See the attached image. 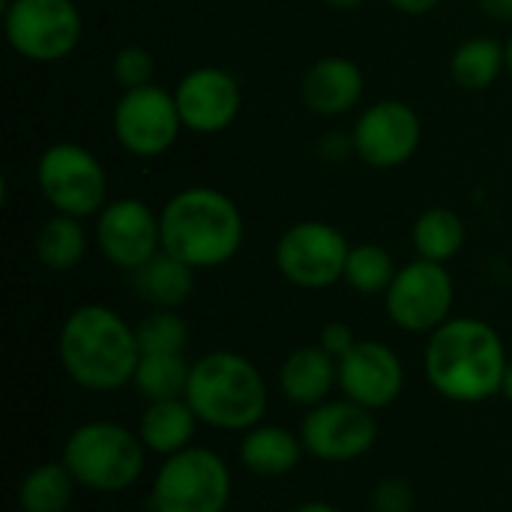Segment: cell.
I'll return each mask as SVG.
<instances>
[{
    "label": "cell",
    "instance_id": "9",
    "mask_svg": "<svg viewBox=\"0 0 512 512\" xmlns=\"http://www.w3.org/2000/svg\"><path fill=\"white\" fill-rule=\"evenodd\" d=\"M351 243L348 237L321 219H306L282 231L273 249L276 270L297 288L324 291L345 279Z\"/></svg>",
    "mask_w": 512,
    "mask_h": 512
},
{
    "label": "cell",
    "instance_id": "29",
    "mask_svg": "<svg viewBox=\"0 0 512 512\" xmlns=\"http://www.w3.org/2000/svg\"><path fill=\"white\" fill-rule=\"evenodd\" d=\"M153 72H156V60L147 48L141 45H123L114 57H111V78L123 87V90H135L144 84H153Z\"/></svg>",
    "mask_w": 512,
    "mask_h": 512
},
{
    "label": "cell",
    "instance_id": "10",
    "mask_svg": "<svg viewBox=\"0 0 512 512\" xmlns=\"http://www.w3.org/2000/svg\"><path fill=\"white\" fill-rule=\"evenodd\" d=\"M456 282L447 264L414 258L399 267L396 279L384 294L387 318L405 333H435L453 318Z\"/></svg>",
    "mask_w": 512,
    "mask_h": 512
},
{
    "label": "cell",
    "instance_id": "23",
    "mask_svg": "<svg viewBox=\"0 0 512 512\" xmlns=\"http://www.w3.org/2000/svg\"><path fill=\"white\" fill-rule=\"evenodd\" d=\"M507 69V45L495 36H471L456 45L450 57V75L465 90L492 87Z\"/></svg>",
    "mask_w": 512,
    "mask_h": 512
},
{
    "label": "cell",
    "instance_id": "28",
    "mask_svg": "<svg viewBox=\"0 0 512 512\" xmlns=\"http://www.w3.org/2000/svg\"><path fill=\"white\" fill-rule=\"evenodd\" d=\"M141 354H186L189 324L177 309H153L135 324Z\"/></svg>",
    "mask_w": 512,
    "mask_h": 512
},
{
    "label": "cell",
    "instance_id": "12",
    "mask_svg": "<svg viewBox=\"0 0 512 512\" xmlns=\"http://www.w3.org/2000/svg\"><path fill=\"white\" fill-rule=\"evenodd\" d=\"M300 441L309 456L321 462H357L366 456L378 441V420L375 411L351 402V399H327L309 408Z\"/></svg>",
    "mask_w": 512,
    "mask_h": 512
},
{
    "label": "cell",
    "instance_id": "11",
    "mask_svg": "<svg viewBox=\"0 0 512 512\" xmlns=\"http://www.w3.org/2000/svg\"><path fill=\"white\" fill-rule=\"evenodd\" d=\"M111 129L117 144L129 156L135 159L165 156L183 132L174 90H165L159 84L123 90L111 114Z\"/></svg>",
    "mask_w": 512,
    "mask_h": 512
},
{
    "label": "cell",
    "instance_id": "38",
    "mask_svg": "<svg viewBox=\"0 0 512 512\" xmlns=\"http://www.w3.org/2000/svg\"><path fill=\"white\" fill-rule=\"evenodd\" d=\"M507 72L512 75V36L507 39Z\"/></svg>",
    "mask_w": 512,
    "mask_h": 512
},
{
    "label": "cell",
    "instance_id": "15",
    "mask_svg": "<svg viewBox=\"0 0 512 512\" xmlns=\"http://www.w3.org/2000/svg\"><path fill=\"white\" fill-rule=\"evenodd\" d=\"M174 102L183 120V129L195 135H219L240 117L243 90L240 81L222 66H198L189 69L177 87Z\"/></svg>",
    "mask_w": 512,
    "mask_h": 512
},
{
    "label": "cell",
    "instance_id": "4",
    "mask_svg": "<svg viewBox=\"0 0 512 512\" xmlns=\"http://www.w3.org/2000/svg\"><path fill=\"white\" fill-rule=\"evenodd\" d=\"M186 402L210 429L249 432L264 423L270 393L252 360L237 351H210L192 363Z\"/></svg>",
    "mask_w": 512,
    "mask_h": 512
},
{
    "label": "cell",
    "instance_id": "27",
    "mask_svg": "<svg viewBox=\"0 0 512 512\" xmlns=\"http://www.w3.org/2000/svg\"><path fill=\"white\" fill-rule=\"evenodd\" d=\"M396 273H399V267H396L393 255L384 246L360 243V246H351V252H348L342 282H348V288L357 291V294L375 297V294H387Z\"/></svg>",
    "mask_w": 512,
    "mask_h": 512
},
{
    "label": "cell",
    "instance_id": "14",
    "mask_svg": "<svg viewBox=\"0 0 512 512\" xmlns=\"http://www.w3.org/2000/svg\"><path fill=\"white\" fill-rule=\"evenodd\" d=\"M96 246L111 267L135 273L162 252L159 213L141 198L108 201L96 216Z\"/></svg>",
    "mask_w": 512,
    "mask_h": 512
},
{
    "label": "cell",
    "instance_id": "35",
    "mask_svg": "<svg viewBox=\"0 0 512 512\" xmlns=\"http://www.w3.org/2000/svg\"><path fill=\"white\" fill-rule=\"evenodd\" d=\"M294 512H342L336 510L333 504H327V501H309V504H300Z\"/></svg>",
    "mask_w": 512,
    "mask_h": 512
},
{
    "label": "cell",
    "instance_id": "22",
    "mask_svg": "<svg viewBox=\"0 0 512 512\" xmlns=\"http://www.w3.org/2000/svg\"><path fill=\"white\" fill-rule=\"evenodd\" d=\"M411 240H414V252L417 258L435 261V264H447L453 261L468 240V228L462 222V216L450 207H429L417 216L414 228H411Z\"/></svg>",
    "mask_w": 512,
    "mask_h": 512
},
{
    "label": "cell",
    "instance_id": "5",
    "mask_svg": "<svg viewBox=\"0 0 512 512\" xmlns=\"http://www.w3.org/2000/svg\"><path fill=\"white\" fill-rule=\"evenodd\" d=\"M144 459L147 447L138 432L111 420H90L72 429L60 456L81 489L102 495L132 489L144 474Z\"/></svg>",
    "mask_w": 512,
    "mask_h": 512
},
{
    "label": "cell",
    "instance_id": "2",
    "mask_svg": "<svg viewBox=\"0 0 512 512\" xmlns=\"http://www.w3.org/2000/svg\"><path fill=\"white\" fill-rule=\"evenodd\" d=\"M57 357L72 384L93 393H114L132 384L141 363L135 327L114 309L87 303L69 312L57 336Z\"/></svg>",
    "mask_w": 512,
    "mask_h": 512
},
{
    "label": "cell",
    "instance_id": "30",
    "mask_svg": "<svg viewBox=\"0 0 512 512\" xmlns=\"http://www.w3.org/2000/svg\"><path fill=\"white\" fill-rule=\"evenodd\" d=\"M372 510L375 512H411L414 510V489L405 480H381L372 492Z\"/></svg>",
    "mask_w": 512,
    "mask_h": 512
},
{
    "label": "cell",
    "instance_id": "24",
    "mask_svg": "<svg viewBox=\"0 0 512 512\" xmlns=\"http://www.w3.org/2000/svg\"><path fill=\"white\" fill-rule=\"evenodd\" d=\"M33 249L45 270L69 273L81 264V258L87 252V231H84L81 219L54 213L51 219H45L39 225Z\"/></svg>",
    "mask_w": 512,
    "mask_h": 512
},
{
    "label": "cell",
    "instance_id": "26",
    "mask_svg": "<svg viewBox=\"0 0 512 512\" xmlns=\"http://www.w3.org/2000/svg\"><path fill=\"white\" fill-rule=\"evenodd\" d=\"M189 375L192 363L186 360V354H141L132 387L144 402L186 399Z\"/></svg>",
    "mask_w": 512,
    "mask_h": 512
},
{
    "label": "cell",
    "instance_id": "34",
    "mask_svg": "<svg viewBox=\"0 0 512 512\" xmlns=\"http://www.w3.org/2000/svg\"><path fill=\"white\" fill-rule=\"evenodd\" d=\"M480 9L495 21H512V0H477Z\"/></svg>",
    "mask_w": 512,
    "mask_h": 512
},
{
    "label": "cell",
    "instance_id": "3",
    "mask_svg": "<svg viewBox=\"0 0 512 512\" xmlns=\"http://www.w3.org/2000/svg\"><path fill=\"white\" fill-rule=\"evenodd\" d=\"M162 249L192 270L228 264L246 237V222L231 195L213 186H189L174 192L159 210Z\"/></svg>",
    "mask_w": 512,
    "mask_h": 512
},
{
    "label": "cell",
    "instance_id": "32",
    "mask_svg": "<svg viewBox=\"0 0 512 512\" xmlns=\"http://www.w3.org/2000/svg\"><path fill=\"white\" fill-rule=\"evenodd\" d=\"M318 153L321 159L327 162H342L354 153V135H345V132H327L321 135L318 141Z\"/></svg>",
    "mask_w": 512,
    "mask_h": 512
},
{
    "label": "cell",
    "instance_id": "7",
    "mask_svg": "<svg viewBox=\"0 0 512 512\" xmlns=\"http://www.w3.org/2000/svg\"><path fill=\"white\" fill-rule=\"evenodd\" d=\"M231 501V471L207 447H186L165 456L150 486L153 512H225Z\"/></svg>",
    "mask_w": 512,
    "mask_h": 512
},
{
    "label": "cell",
    "instance_id": "1",
    "mask_svg": "<svg viewBox=\"0 0 512 512\" xmlns=\"http://www.w3.org/2000/svg\"><path fill=\"white\" fill-rule=\"evenodd\" d=\"M510 360L501 333L480 318H450L429 333L423 372L432 390L459 405H480L504 393Z\"/></svg>",
    "mask_w": 512,
    "mask_h": 512
},
{
    "label": "cell",
    "instance_id": "37",
    "mask_svg": "<svg viewBox=\"0 0 512 512\" xmlns=\"http://www.w3.org/2000/svg\"><path fill=\"white\" fill-rule=\"evenodd\" d=\"M504 396L512 402V363L510 369H507V378H504Z\"/></svg>",
    "mask_w": 512,
    "mask_h": 512
},
{
    "label": "cell",
    "instance_id": "8",
    "mask_svg": "<svg viewBox=\"0 0 512 512\" xmlns=\"http://www.w3.org/2000/svg\"><path fill=\"white\" fill-rule=\"evenodd\" d=\"M3 33L18 57L57 63L78 48L84 18L75 0H6Z\"/></svg>",
    "mask_w": 512,
    "mask_h": 512
},
{
    "label": "cell",
    "instance_id": "20",
    "mask_svg": "<svg viewBox=\"0 0 512 512\" xmlns=\"http://www.w3.org/2000/svg\"><path fill=\"white\" fill-rule=\"evenodd\" d=\"M303 453L300 435L267 423H258L240 441V465L255 477H285L300 465Z\"/></svg>",
    "mask_w": 512,
    "mask_h": 512
},
{
    "label": "cell",
    "instance_id": "16",
    "mask_svg": "<svg viewBox=\"0 0 512 512\" xmlns=\"http://www.w3.org/2000/svg\"><path fill=\"white\" fill-rule=\"evenodd\" d=\"M339 390L345 399L369 411L390 408L405 390V366L390 345L357 339V345L339 360Z\"/></svg>",
    "mask_w": 512,
    "mask_h": 512
},
{
    "label": "cell",
    "instance_id": "19",
    "mask_svg": "<svg viewBox=\"0 0 512 512\" xmlns=\"http://www.w3.org/2000/svg\"><path fill=\"white\" fill-rule=\"evenodd\" d=\"M198 417L186 399H162L147 402L138 420V438L144 441L147 453L156 456H174L186 447H192Z\"/></svg>",
    "mask_w": 512,
    "mask_h": 512
},
{
    "label": "cell",
    "instance_id": "33",
    "mask_svg": "<svg viewBox=\"0 0 512 512\" xmlns=\"http://www.w3.org/2000/svg\"><path fill=\"white\" fill-rule=\"evenodd\" d=\"M438 3L441 0H390V6L405 12V15H426V12L438 9Z\"/></svg>",
    "mask_w": 512,
    "mask_h": 512
},
{
    "label": "cell",
    "instance_id": "21",
    "mask_svg": "<svg viewBox=\"0 0 512 512\" xmlns=\"http://www.w3.org/2000/svg\"><path fill=\"white\" fill-rule=\"evenodd\" d=\"M195 273L198 270H192L189 264H183L180 258L162 249L129 276H132L135 294L153 309H180L195 291Z\"/></svg>",
    "mask_w": 512,
    "mask_h": 512
},
{
    "label": "cell",
    "instance_id": "18",
    "mask_svg": "<svg viewBox=\"0 0 512 512\" xmlns=\"http://www.w3.org/2000/svg\"><path fill=\"white\" fill-rule=\"evenodd\" d=\"M339 387V360L321 345L294 348L279 366V390L288 402L315 408Z\"/></svg>",
    "mask_w": 512,
    "mask_h": 512
},
{
    "label": "cell",
    "instance_id": "31",
    "mask_svg": "<svg viewBox=\"0 0 512 512\" xmlns=\"http://www.w3.org/2000/svg\"><path fill=\"white\" fill-rule=\"evenodd\" d=\"M327 354H333L336 360H342L354 345H357V336H354V330L348 327V324H342V321H333V324H327L324 330H321V342H318Z\"/></svg>",
    "mask_w": 512,
    "mask_h": 512
},
{
    "label": "cell",
    "instance_id": "25",
    "mask_svg": "<svg viewBox=\"0 0 512 512\" xmlns=\"http://www.w3.org/2000/svg\"><path fill=\"white\" fill-rule=\"evenodd\" d=\"M75 477L63 462H45L24 474L18 486L21 512H66L75 498Z\"/></svg>",
    "mask_w": 512,
    "mask_h": 512
},
{
    "label": "cell",
    "instance_id": "17",
    "mask_svg": "<svg viewBox=\"0 0 512 512\" xmlns=\"http://www.w3.org/2000/svg\"><path fill=\"white\" fill-rule=\"evenodd\" d=\"M366 78L360 63L342 54H327L315 60L300 84L303 105L318 117H342L354 111L363 99Z\"/></svg>",
    "mask_w": 512,
    "mask_h": 512
},
{
    "label": "cell",
    "instance_id": "36",
    "mask_svg": "<svg viewBox=\"0 0 512 512\" xmlns=\"http://www.w3.org/2000/svg\"><path fill=\"white\" fill-rule=\"evenodd\" d=\"M327 6H333V9H357V6H363L366 0H324Z\"/></svg>",
    "mask_w": 512,
    "mask_h": 512
},
{
    "label": "cell",
    "instance_id": "13",
    "mask_svg": "<svg viewBox=\"0 0 512 512\" xmlns=\"http://www.w3.org/2000/svg\"><path fill=\"white\" fill-rule=\"evenodd\" d=\"M354 153L378 171L399 168L414 159L423 141V120L420 114L402 99H381L369 105L354 129Z\"/></svg>",
    "mask_w": 512,
    "mask_h": 512
},
{
    "label": "cell",
    "instance_id": "6",
    "mask_svg": "<svg viewBox=\"0 0 512 512\" xmlns=\"http://www.w3.org/2000/svg\"><path fill=\"white\" fill-rule=\"evenodd\" d=\"M36 186L54 213L81 222L99 216L108 204V174L102 162L75 141H57L39 153Z\"/></svg>",
    "mask_w": 512,
    "mask_h": 512
}]
</instances>
